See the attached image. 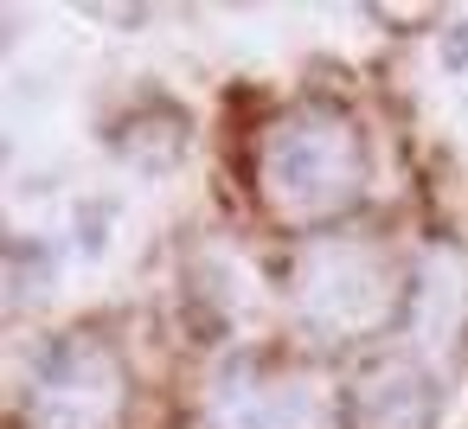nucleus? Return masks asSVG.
Masks as SVG:
<instances>
[{"mask_svg": "<svg viewBox=\"0 0 468 429\" xmlns=\"http://www.w3.org/2000/svg\"><path fill=\"white\" fill-rule=\"evenodd\" d=\"M359 186H366V148L340 110L308 103L270 129L263 193L282 218H334L359 199Z\"/></svg>", "mask_w": 468, "mask_h": 429, "instance_id": "obj_1", "label": "nucleus"}, {"mask_svg": "<svg viewBox=\"0 0 468 429\" xmlns=\"http://www.w3.org/2000/svg\"><path fill=\"white\" fill-rule=\"evenodd\" d=\"M206 416H212V429H314L321 423V397H314L308 378L238 365V371H225L212 384Z\"/></svg>", "mask_w": 468, "mask_h": 429, "instance_id": "obj_4", "label": "nucleus"}, {"mask_svg": "<svg viewBox=\"0 0 468 429\" xmlns=\"http://www.w3.org/2000/svg\"><path fill=\"white\" fill-rule=\"evenodd\" d=\"M398 295H404V282H398L391 256L372 244H314L295 269V308L327 340L385 327L398 314Z\"/></svg>", "mask_w": 468, "mask_h": 429, "instance_id": "obj_2", "label": "nucleus"}, {"mask_svg": "<svg viewBox=\"0 0 468 429\" xmlns=\"http://www.w3.org/2000/svg\"><path fill=\"white\" fill-rule=\"evenodd\" d=\"M33 429H110L122 416V365L103 340L71 333L46 346L33 384H27Z\"/></svg>", "mask_w": 468, "mask_h": 429, "instance_id": "obj_3", "label": "nucleus"}, {"mask_svg": "<svg viewBox=\"0 0 468 429\" xmlns=\"http://www.w3.org/2000/svg\"><path fill=\"white\" fill-rule=\"evenodd\" d=\"M442 410L436 378L423 359H378L353 384V429H430Z\"/></svg>", "mask_w": 468, "mask_h": 429, "instance_id": "obj_5", "label": "nucleus"}]
</instances>
